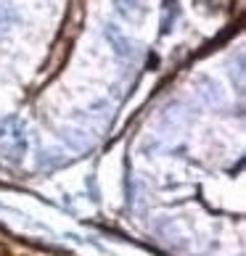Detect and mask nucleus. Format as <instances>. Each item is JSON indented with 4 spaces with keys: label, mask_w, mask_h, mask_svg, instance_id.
I'll return each instance as SVG.
<instances>
[{
    "label": "nucleus",
    "mask_w": 246,
    "mask_h": 256,
    "mask_svg": "<svg viewBox=\"0 0 246 256\" xmlns=\"http://www.w3.org/2000/svg\"><path fill=\"white\" fill-rule=\"evenodd\" d=\"M106 37H109V42L114 45V50H117L119 56H132V42L117 30L114 24H109V26H106Z\"/></svg>",
    "instance_id": "1"
},
{
    "label": "nucleus",
    "mask_w": 246,
    "mask_h": 256,
    "mask_svg": "<svg viewBox=\"0 0 246 256\" xmlns=\"http://www.w3.org/2000/svg\"><path fill=\"white\" fill-rule=\"evenodd\" d=\"M143 0H114V6L119 8V14H125L127 18H135L140 16V11H143Z\"/></svg>",
    "instance_id": "2"
},
{
    "label": "nucleus",
    "mask_w": 246,
    "mask_h": 256,
    "mask_svg": "<svg viewBox=\"0 0 246 256\" xmlns=\"http://www.w3.org/2000/svg\"><path fill=\"white\" fill-rule=\"evenodd\" d=\"M16 11H14V6L11 3H6V0H0V26L3 30H8V26H14L16 24Z\"/></svg>",
    "instance_id": "3"
}]
</instances>
